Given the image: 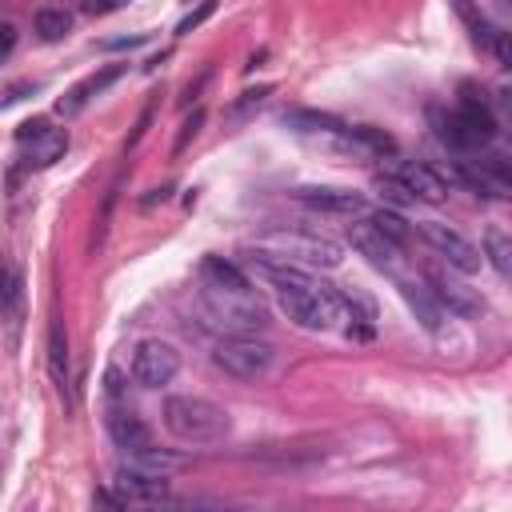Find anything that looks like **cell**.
<instances>
[{
    "mask_svg": "<svg viewBox=\"0 0 512 512\" xmlns=\"http://www.w3.org/2000/svg\"><path fill=\"white\" fill-rule=\"evenodd\" d=\"M280 120H284V128L304 132V136H340V132L348 128L340 116H332V112H316V108H288Z\"/></svg>",
    "mask_w": 512,
    "mask_h": 512,
    "instance_id": "cell-17",
    "label": "cell"
},
{
    "mask_svg": "<svg viewBox=\"0 0 512 512\" xmlns=\"http://www.w3.org/2000/svg\"><path fill=\"white\" fill-rule=\"evenodd\" d=\"M120 76H124V64H104L100 72L84 76V80H80V84H76V88H72L68 96H60L56 112H60V116H76V112H80V108H84V104H88L92 96H100V92H104V88H108L112 80H120Z\"/></svg>",
    "mask_w": 512,
    "mask_h": 512,
    "instance_id": "cell-16",
    "label": "cell"
},
{
    "mask_svg": "<svg viewBox=\"0 0 512 512\" xmlns=\"http://www.w3.org/2000/svg\"><path fill=\"white\" fill-rule=\"evenodd\" d=\"M104 428H108L112 444H116V448H124L128 456L152 444V428H148V424H144L136 412H128V408H108V416H104Z\"/></svg>",
    "mask_w": 512,
    "mask_h": 512,
    "instance_id": "cell-15",
    "label": "cell"
},
{
    "mask_svg": "<svg viewBox=\"0 0 512 512\" xmlns=\"http://www.w3.org/2000/svg\"><path fill=\"white\" fill-rule=\"evenodd\" d=\"M376 188H380V196H384L388 204H396V208H400V204H412V192H408V188H404V184H400L392 172L376 176Z\"/></svg>",
    "mask_w": 512,
    "mask_h": 512,
    "instance_id": "cell-26",
    "label": "cell"
},
{
    "mask_svg": "<svg viewBox=\"0 0 512 512\" xmlns=\"http://www.w3.org/2000/svg\"><path fill=\"white\" fill-rule=\"evenodd\" d=\"M200 124H204V112L196 108V112H192V116L184 120V132H180V140H176V152H184V144H188V140H192V136L200 132Z\"/></svg>",
    "mask_w": 512,
    "mask_h": 512,
    "instance_id": "cell-27",
    "label": "cell"
},
{
    "mask_svg": "<svg viewBox=\"0 0 512 512\" xmlns=\"http://www.w3.org/2000/svg\"><path fill=\"white\" fill-rule=\"evenodd\" d=\"M32 24H36V36L48 40V44H56V40H64L72 32V16L64 8H40Z\"/></svg>",
    "mask_w": 512,
    "mask_h": 512,
    "instance_id": "cell-21",
    "label": "cell"
},
{
    "mask_svg": "<svg viewBox=\"0 0 512 512\" xmlns=\"http://www.w3.org/2000/svg\"><path fill=\"white\" fill-rule=\"evenodd\" d=\"M180 372V352L168 340H140L132 348V380L140 388H164Z\"/></svg>",
    "mask_w": 512,
    "mask_h": 512,
    "instance_id": "cell-8",
    "label": "cell"
},
{
    "mask_svg": "<svg viewBox=\"0 0 512 512\" xmlns=\"http://www.w3.org/2000/svg\"><path fill=\"white\" fill-rule=\"evenodd\" d=\"M16 140L24 144V164L28 168H48L68 152V132L48 128V120H24Z\"/></svg>",
    "mask_w": 512,
    "mask_h": 512,
    "instance_id": "cell-9",
    "label": "cell"
},
{
    "mask_svg": "<svg viewBox=\"0 0 512 512\" xmlns=\"http://www.w3.org/2000/svg\"><path fill=\"white\" fill-rule=\"evenodd\" d=\"M292 200L312 208V212H336V216H356L364 208V192L356 188H332V184H304L292 188Z\"/></svg>",
    "mask_w": 512,
    "mask_h": 512,
    "instance_id": "cell-10",
    "label": "cell"
},
{
    "mask_svg": "<svg viewBox=\"0 0 512 512\" xmlns=\"http://www.w3.org/2000/svg\"><path fill=\"white\" fill-rule=\"evenodd\" d=\"M432 124H436V136L452 148V152H480L492 136H496V120L488 112V104L476 96L472 84H464V100L456 112H432Z\"/></svg>",
    "mask_w": 512,
    "mask_h": 512,
    "instance_id": "cell-1",
    "label": "cell"
},
{
    "mask_svg": "<svg viewBox=\"0 0 512 512\" xmlns=\"http://www.w3.org/2000/svg\"><path fill=\"white\" fill-rule=\"evenodd\" d=\"M208 12H212V0H208V4H204V8H200V12H192V16H184V20H180V28H176V32H180V36H184V32H192V28H196V24H200V20H204V16H208Z\"/></svg>",
    "mask_w": 512,
    "mask_h": 512,
    "instance_id": "cell-30",
    "label": "cell"
},
{
    "mask_svg": "<svg viewBox=\"0 0 512 512\" xmlns=\"http://www.w3.org/2000/svg\"><path fill=\"white\" fill-rule=\"evenodd\" d=\"M260 248L300 264V268H336L340 264V244L316 232H268Z\"/></svg>",
    "mask_w": 512,
    "mask_h": 512,
    "instance_id": "cell-6",
    "label": "cell"
},
{
    "mask_svg": "<svg viewBox=\"0 0 512 512\" xmlns=\"http://www.w3.org/2000/svg\"><path fill=\"white\" fill-rule=\"evenodd\" d=\"M204 304L212 320H220L228 332H260L268 324V312L252 288H208L204 284Z\"/></svg>",
    "mask_w": 512,
    "mask_h": 512,
    "instance_id": "cell-5",
    "label": "cell"
},
{
    "mask_svg": "<svg viewBox=\"0 0 512 512\" xmlns=\"http://www.w3.org/2000/svg\"><path fill=\"white\" fill-rule=\"evenodd\" d=\"M228 412L204 396H172L164 400V428L180 444H216L228 436Z\"/></svg>",
    "mask_w": 512,
    "mask_h": 512,
    "instance_id": "cell-2",
    "label": "cell"
},
{
    "mask_svg": "<svg viewBox=\"0 0 512 512\" xmlns=\"http://www.w3.org/2000/svg\"><path fill=\"white\" fill-rule=\"evenodd\" d=\"M16 300H20V280L8 264H0V312H16Z\"/></svg>",
    "mask_w": 512,
    "mask_h": 512,
    "instance_id": "cell-25",
    "label": "cell"
},
{
    "mask_svg": "<svg viewBox=\"0 0 512 512\" xmlns=\"http://www.w3.org/2000/svg\"><path fill=\"white\" fill-rule=\"evenodd\" d=\"M200 280L208 288H252V280L232 260H224V256H204L200 260Z\"/></svg>",
    "mask_w": 512,
    "mask_h": 512,
    "instance_id": "cell-19",
    "label": "cell"
},
{
    "mask_svg": "<svg viewBox=\"0 0 512 512\" xmlns=\"http://www.w3.org/2000/svg\"><path fill=\"white\" fill-rule=\"evenodd\" d=\"M348 240H352V248H356L368 264H376V268H392L396 256H400V244H392L372 220H352V224H348Z\"/></svg>",
    "mask_w": 512,
    "mask_h": 512,
    "instance_id": "cell-13",
    "label": "cell"
},
{
    "mask_svg": "<svg viewBox=\"0 0 512 512\" xmlns=\"http://www.w3.org/2000/svg\"><path fill=\"white\" fill-rule=\"evenodd\" d=\"M212 360H216V368H224L236 380H260V376L272 372L276 348L268 340H260L256 332H228V336L216 340Z\"/></svg>",
    "mask_w": 512,
    "mask_h": 512,
    "instance_id": "cell-4",
    "label": "cell"
},
{
    "mask_svg": "<svg viewBox=\"0 0 512 512\" xmlns=\"http://www.w3.org/2000/svg\"><path fill=\"white\" fill-rule=\"evenodd\" d=\"M276 300H280V312L308 332H324V328L340 324L348 312V296L320 280L296 284V288H276Z\"/></svg>",
    "mask_w": 512,
    "mask_h": 512,
    "instance_id": "cell-3",
    "label": "cell"
},
{
    "mask_svg": "<svg viewBox=\"0 0 512 512\" xmlns=\"http://www.w3.org/2000/svg\"><path fill=\"white\" fill-rule=\"evenodd\" d=\"M128 0H84L80 8L84 12H92V16H104V12H116V8H124Z\"/></svg>",
    "mask_w": 512,
    "mask_h": 512,
    "instance_id": "cell-28",
    "label": "cell"
},
{
    "mask_svg": "<svg viewBox=\"0 0 512 512\" xmlns=\"http://www.w3.org/2000/svg\"><path fill=\"white\" fill-rule=\"evenodd\" d=\"M132 464H140V468H148V472H176V468H184V456H176V452H164V448H156V444H148V448H140V452H132L128 456Z\"/></svg>",
    "mask_w": 512,
    "mask_h": 512,
    "instance_id": "cell-22",
    "label": "cell"
},
{
    "mask_svg": "<svg viewBox=\"0 0 512 512\" xmlns=\"http://www.w3.org/2000/svg\"><path fill=\"white\" fill-rule=\"evenodd\" d=\"M428 284H432L428 292L440 300V308H444V312L464 316V320L484 312V300H480L468 284H460V280H452V276H444V272H432V276H428Z\"/></svg>",
    "mask_w": 512,
    "mask_h": 512,
    "instance_id": "cell-14",
    "label": "cell"
},
{
    "mask_svg": "<svg viewBox=\"0 0 512 512\" xmlns=\"http://www.w3.org/2000/svg\"><path fill=\"white\" fill-rule=\"evenodd\" d=\"M484 248H488L492 268H496L500 276H508V272H512V244H508V236H504L500 228H488V232H484Z\"/></svg>",
    "mask_w": 512,
    "mask_h": 512,
    "instance_id": "cell-24",
    "label": "cell"
},
{
    "mask_svg": "<svg viewBox=\"0 0 512 512\" xmlns=\"http://www.w3.org/2000/svg\"><path fill=\"white\" fill-rule=\"evenodd\" d=\"M368 220H372V224H376V228H380V232H384L392 244H400V248L412 240V228H408V220H404L396 208H376Z\"/></svg>",
    "mask_w": 512,
    "mask_h": 512,
    "instance_id": "cell-23",
    "label": "cell"
},
{
    "mask_svg": "<svg viewBox=\"0 0 512 512\" xmlns=\"http://www.w3.org/2000/svg\"><path fill=\"white\" fill-rule=\"evenodd\" d=\"M396 288H400L404 304L412 308V316H416V320H420L428 332H440V324H444V308H440V300H436L428 288H420V284H408V280H400Z\"/></svg>",
    "mask_w": 512,
    "mask_h": 512,
    "instance_id": "cell-18",
    "label": "cell"
},
{
    "mask_svg": "<svg viewBox=\"0 0 512 512\" xmlns=\"http://www.w3.org/2000/svg\"><path fill=\"white\" fill-rule=\"evenodd\" d=\"M416 232H420V240H424L448 268H456V272H464V276L480 272V264H484L480 248H476L468 236H460L456 228H448V224H440V220H420Z\"/></svg>",
    "mask_w": 512,
    "mask_h": 512,
    "instance_id": "cell-7",
    "label": "cell"
},
{
    "mask_svg": "<svg viewBox=\"0 0 512 512\" xmlns=\"http://www.w3.org/2000/svg\"><path fill=\"white\" fill-rule=\"evenodd\" d=\"M392 176L412 192V200H428V204H440L448 196V180L440 176L436 164H420V160H396L392 164Z\"/></svg>",
    "mask_w": 512,
    "mask_h": 512,
    "instance_id": "cell-11",
    "label": "cell"
},
{
    "mask_svg": "<svg viewBox=\"0 0 512 512\" xmlns=\"http://www.w3.org/2000/svg\"><path fill=\"white\" fill-rule=\"evenodd\" d=\"M116 488L124 496V504L140 500V504H156V500H168V484H164V472H148L140 464H120L116 468Z\"/></svg>",
    "mask_w": 512,
    "mask_h": 512,
    "instance_id": "cell-12",
    "label": "cell"
},
{
    "mask_svg": "<svg viewBox=\"0 0 512 512\" xmlns=\"http://www.w3.org/2000/svg\"><path fill=\"white\" fill-rule=\"evenodd\" d=\"M48 372H52L56 388L68 392V340H64L60 324H52V332H48Z\"/></svg>",
    "mask_w": 512,
    "mask_h": 512,
    "instance_id": "cell-20",
    "label": "cell"
},
{
    "mask_svg": "<svg viewBox=\"0 0 512 512\" xmlns=\"http://www.w3.org/2000/svg\"><path fill=\"white\" fill-rule=\"evenodd\" d=\"M16 48V24H8V20H0V60L8 56Z\"/></svg>",
    "mask_w": 512,
    "mask_h": 512,
    "instance_id": "cell-29",
    "label": "cell"
}]
</instances>
